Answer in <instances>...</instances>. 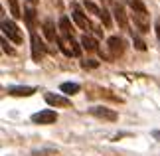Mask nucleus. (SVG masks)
Segmentation results:
<instances>
[{
	"label": "nucleus",
	"instance_id": "f257e3e1",
	"mask_svg": "<svg viewBox=\"0 0 160 156\" xmlns=\"http://www.w3.org/2000/svg\"><path fill=\"white\" fill-rule=\"evenodd\" d=\"M58 43H59V49L63 52L65 55H73V58H77V55H81V48L83 46H77V42L73 38H67V36H61L58 38Z\"/></svg>",
	"mask_w": 160,
	"mask_h": 156
},
{
	"label": "nucleus",
	"instance_id": "f03ea898",
	"mask_svg": "<svg viewBox=\"0 0 160 156\" xmlns=\"http://www.w3.org/2000/svg\"><path fill=\"white\" fill-rule=\"evenodd\" d=\"M132 22H134V26L138 28V32H142V34H146V32H150V18H148V14H146V10L144 12H138V10H132Z\"/></svg>",
	"mask_w": 160,
	"mask_h": 156
},
{
	"label": "nucleus",
	"instance_id": "7ed1b4c3",
	"mask_svg": "<svg viewBox=\"0 0 160 156\" xmlns=\"http://www.w3.org/2000/svg\"><path fill=\"white\" fill-rule=\"evenodd\" d=\"M2 32H4V36H8L14 43H22V34H20L18 26L12 20H6V18L2 20Z\"/></svg>",
	"mask_w": 160,
	"mask_h": 156
},
{
	"label": "nucleus",
	"instance_id": "20e7f679",
	"mask_svg": "<svg viewBox=\"0 0 160 156\" xmlns=\"http://www.w3.org/2000/svg\"><path fill=\"white\" fill-rule=\"evenodd\" d=\"M107 48H109L111 59H115V58H119V55H122V52H125V42H122V38H119V36H111L107 40Z\"/></svg>",
	"mask_w": 160,
	"mask_h": 156
},
{
	"label": "nucleus",
	"instance_id": "39448f33",
	"mask_svg": "<svg viewBox=\"0 0 160 156\" xmlns=\"http://www.w3.org/2000/svg\"><path fill=\"white\" fill-rule=\"evenodd\" d=\"M55 121H58V113L52 109H46V111H40V113L32 115V123L36 124H52Z\"/></svg>",
	"mask_w": 160,
	"mask_h": 156
},
{
	"label": "nucleus",
	"instance_id": "423d86ee",
	"mask_svg": "<svg viewBox=\"0 0 160 156\" xmlns=\"http://www.w3.org/2000/svg\"><path fill=\"white\" fill-rule=\"evenodd\" d=\"M30 36H32V58H34V61H42V58L46 55L44 42L38 38V34H36V32H32Z\"/></svg>",
	"mask_w": 160,
	"mask_h": 156
},
{
	"label": "nucleus",
	"instance_id": "0eeeda50",
	"mask_svg": "<svg viewBox=\"0 0 160 156\" xmlns=\"http://www.w3.org/2000/svg\"><path fill=\"white\" fill-rule=\"evenodd\" d=\"M73 20H75V24H77L81 30H85V32H89V30L93 28V26H91V22L87 20V16L81 12L79 4H75V2H73Z\"/></svg>",
	"mask_w": 160,
	"mask_h": 156
},
{
	"label": "nucleus",
	"instance_id": "6e6552de",
	"mask_svg": "<svg viewBox=\"0 0 160 156\" xmlns=\"http://www.w3.org/2000/svg\"><path fill=\"white\" fill-rule=\"evenodd\" d=\"M44 99H46L48 105H52V107H69V105H71V101H69L67 97L55 95V93H46Z\"/></svg>",
	"mask_w": 160,
	"mask_h": 156
},
{
	"label": "nucleus",
	"instance_id": "1a4fd4ad",
	"mask_svg": "<svg viewBox=\"0 0 160 156\" xmlns=\"http://www.w3.org/2000/svg\"><path fill=\"white\" fill-rule=\"evenodd\" d=\"M89 113L97 118H103V121H117V113L105 107H93V109H89Z\"/></svg>",
	"mask_w": 160,
	"mask_h": 156
},
{
	"label": "nucleus",
	"instance_id": "9d476101",
	"mask_svg": "<svg viewBox=\"0 0 160 156\" xmlns=\"http://www.w3.org/2000/svg\"><path fill=\"white\" fill-rule=\"evenodd\" d=\"M6 93L8 95H14V97H30V95H34L36 89L34 87H16V85H10V87H6Z\"/></svg>",
	"mask_w": 160,
	"mask_h": 156
},
{
	"label": "nucleus",
	"instance_id": "9b49d317",
	"mask_svg": "<svg viewBox=\"0 0 160 156\" xmlns=\"http://www.w3.org/2000/svg\"><path fill=\"white\" fill-rule=\"evenodd\" d=\"M113 10H115V20H117V24H119L122 30H127L128 28V20H127V14H125V6L117 2Z\"/></svg>",
	"mask_w": 160,
	"mask_h": 156
},
{
	"label": "nucleus",
	"instance_id": "f8f14e48",
	"mask_svg": "<svg viewBox=\"0 0 160 156\" xmlns=\"http://www.w3.org/2000/svg\"><path fill=\"white\" fill-rule=\"evenodd\" d=\"M44 34H46V38L50 40V42H58V38H59V36L55 34V26H53L52 20H46L44 22Z\"/></svg>",
	"mask_w": 160,
	"mask_h": 156
},
{
	"label": "nucleus",
	"instance_id": "ddd939ff",
	"mask_svg": "<svg viewBox=\"0 0 160 156\" xmlns=\"http://www.w3.org/2000/svg\"><path fill=\"white\" fill-rule=\"evenodd\" d=\"M59 30H61V34H63V36L73 38V36H71V24H69V18H67V16H61L59 18Z\"/></svg>",
	"mask_w": 160,
	"mask_h": 156
},
{
	"label": "nucleus",
	"instance_id": "4468645a",
	"mask_svg": "<svg viewBox=\"0 0 160 156\" xmlns=\"http://www.w3.org/2000/svg\"><path fill=\"white\" fill-rule=\"evenodd\" d=\"M81 46H83V49H87V52H95V49H97V42L85 34L81 38Z\"/></svg>",
	"mask_w": 160,
	"mask_h": 156
},
{
	"label": "nucleus",
	"instance_id": "2eb2a0df",
	"mask_svg": "<svg viewBox=\"0 0 160 156\" xmlns=\"http://www.w3.org/2000/svg\"><path fill=\"white\" fill-rule=\"evenodd\" d=\"M59 89L63 91V93H67V95H73V93L79 91V85H77V83H61Z\"/></svg>",
	"mask_w": 160,
	"mask_h": 156
},
{
	"label": "nucleus",
	"instance_id": "dca6fc26",
	"mask_svg": "<svg viewBox=\"0 0 160 156\" xmlns=\"http://www.w3.org/2000/svg\"><path fill=\"white\" fill-rule=\"evenodd\" d=\"M8 4H10V12H12L14 18H22L24 16L20 12V4H18V0H8Z\"/></svg>",
	"mask_w": 160,
	"mask_h": 156
},
{
	"label": "nucleus",
	"instance_id": "f3484780",
	"mask_svg": "<svg viewBox=\"0 0 160 156\" xmlns=\"http://www.w3.org/2000/svg\"><path fill=\"white\" fill-rule=\"evenodd\" d=\"M85 10H87V12H91V14H95V16H101V10H103V8H99V6H95L93 2H85Z\"/></svg>",
	"mask_w": 160,
	"mask_h": 156
},
{
	"label": "nucleus",
	"instance_id": "a211bd4d",
	"mask_svg": "<svg viewBox=\"0 0 160 156\" xmlns=\"http://www.w3.org/2000/svg\"><path fill=\"white\" fill-rule=\"evenodd\" d=\"M132 43H134V48H137L138 52H144V49H146V43L140 40L138 36H134V34H132Z\"/></svg>",
	"mask_w": 160,
	"mask_h": 156
},
{
	"label": "nucleus",
	"instance_id": "6ab92c4d",
	"mask_svg": "<svg viewBox=\"0 0 160 156\" xmlns=\"http://www.w3.org/2000/svg\"><path fill=\"white\" fill-rule=\"evenodd\" d=\"M128 4H131V8L132 10H138V12H144V4H142V0H128Z\"/></svg>",
	"mask_w": 160,
	"mask_h": 156
},
{
	"label": "nucleus",
	"instance_id": "aec40b11",
	"mask_svg": "<svg viewBox=\"0 0 160 156\" xmlns=\"http://www.w3.org/2000/svg\"><path fill=\"white\" fill-rule=\"evenodd\" d=\"M99 18H101V20H103V24H105V26H107V28L111 26V18H109V12H107L105 8H103V10H101V16H99Z\"/></svg>",
	"mask_w": 160,
	"mask_h": 156
},
{
	"label": "nucleus",
	"instance_id": "412c9836",
	"mask_svg": "<svg viewBox=\"0 0 160 156\" xmlns=\"http://www.w3.org/2000/svg\"><path fill=\"white\" fill-rule=\"evenodd\" d=\"M2 49H4L6 53H10V55L14 53V49H12V48L8 46V42H6V36H4V38H2Z\"/></svg>",
	"mask_w": 160,
	"mask_h": 156
},
{
	"label": "nucleus",
	"instance_id": "4be33fe9",
	"mask_svg": "<svg viewBox=\"0 0 160 156\" xmlns=\"http://www.w3.org/2000/svg\"><path fill=\"white\" fill-rule=\"evenodd\" d=\"M81 65L83 67H97L99 63H97V61H81Z\"/></svg>",
	"mask_w": 160,
	"mask_h": 156
},
{
	"label": "nucleus",
	"instance_id": "5701e85b",
	"mask_svg": "<svg viewBox=\"0 0 160 156\" xmlns=\"http://www.w3.org/2000/svg\"><path fill=\"white\" fill-rule=\"evenodd\" d=\"M156 34H158V40H160V18L156 20Z\"/></svg>",
	"mask_w": 160,
	"mask_h": 156
},
{
	"label": "nucleus",
	"instance_id": "b1692460",
	"mask_svg": "<svg viewBox=\"0 0 160 156\" xmlns=\"http://www.w3.org/2000/svg\"><path fill=\"white\" fill-rule=\"evenodd\" d=\"M152 136H154L156 140H160V130H152Z\"/></svg>",
	"mask_w": 160,
	"mask_h": 156
}]
</instances>
